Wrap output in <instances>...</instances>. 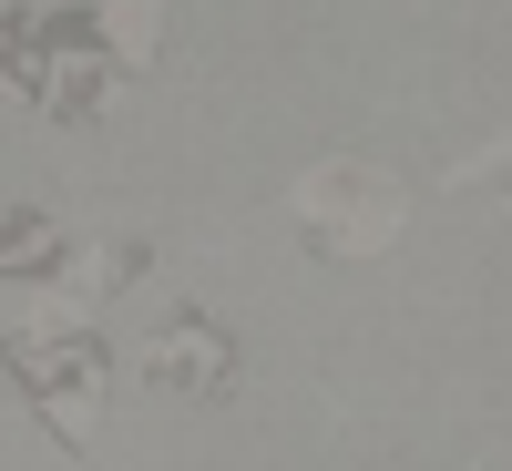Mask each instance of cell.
I'll use <instances>...</instances> for the list:
<instances>
[{
	"label": "cell",
	"instance_id": "1",
	"mask_svg": "<svg viewBox=\"0 0 512 471\" xmlns=\"http://www.w3.org/2000/svg\"><path fill=\"white\" fill-rule=\"evenodd\" d=\"M0 359L21 369V390L31 410L52 420V441H93V420H103V349L82 338V318L62 308V297H41V318H21L11 338H0Z\"/></svg>",
	"mask_w": 512,
	"mask_h": 471
},
{
	"label": "cell",
	"instance_id": "2",
	"mask_svg": "<svg viewBox=\"0 0 512 471\" xmlns=\"http://www.w3.org/2000/svg\"><path fill=\"white\" fill-rule=\"evenodd\" d=\"M410 226V195L379 175V164H318L308 185H297V236L318 256H379Z\"/></svg>",
	"mask_w": 512,
	"mask_h": 471
},
{
	"label": "cell",
	"instance_id": "3",
	"mask_svg": "<svg viewBox=\"0 0 512 471\" xmlns=\"http://www.w3.org/2000/svg\"><path fill=\"white\" fill-rule=\"evenodd\" d=\"M144 369L164 379V390H195V400H216L226 390V369H236V338L205 318V308H175L154 328V349H144Z\"/></svg>",
	"mask_w": 512,
	"mask_h": 471
},
{
	"label": "cell",
	"instance_id": "4",
	"mask_svg": "<svg viewBox=\"0 0 512 471\" xmlns=\"http://www.w3.org/2000/svg\"><path fill=\"white\" fill-rule=\"evenodd\" d=\"M154 31H164V0H113V21H103V52L123 72H144L154 62Z\"/></svg>",
	"mask_w": 512,
	"mask_h": 471
},
{
	"label": "cell",
	"instance_id": "5",
	"mask_svg": "<svg viewBox=\"0 0 512 471\" xmlns=\"http://www.w3.org/2000/svg\"><path fill=\"white\" fill-rule=\"evenodd\" d=\"M154 267V246H134V236H123V246H93V256H82V287H93V297H113V287H134Z\"/></svg>",
	"mask_w": 512,
	"mask_h": 471
},
{
	"label": "cell",
	"instance_id": "6",
	"mask_svg": "<svg viewBox=\"0 0 512 471\" xmlns=\"http://www.w3.org/2000/svg\"><path fill=\"white\" fill-rule=\"evenodd\" d=\"M41 256H52V226H11L0 236V267H41Z\"/></svg>",
	"mask_w": 512,
	"mask_h": 471
}]
</instances>
